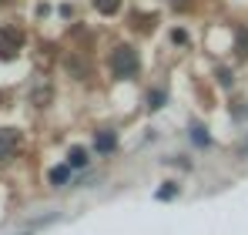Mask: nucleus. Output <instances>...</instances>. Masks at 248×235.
Segmentation results:
<instances>
[{"instance_id":"obj_1","label":"nucleus","mask_w":248,"mask_h":235,"mask_svg":"<svg viewBox=\"0 0 248 235\" xmlns=\"http://www.w3.org/2000/svg\"><path fill=\"white\" fill-rule=\"evenodd\" d=\"M111 71H114V78H134L138 74V50L118 47L111 54Z\"/></svg>"},{"instance_id":"obj_6","label":"nucleus","mask_w":248,"mask_h":235,"mask_svg":"<svg viewBox=\"0 0 248 235\" xmlns=\"http://www.w3.org/2000/svg\"><path fill=\"white\" fill-rule=\"evenodd\" d=\"M94 7H97L101 14H114V10L121 7V0H94Z\"/></svg>"},{"instance_id":"obj_8","label":"nucleus","mask_w":248,"mask_h":235,"mask_svg":"<svg viewBox=\"0 0 248 235\" xmlns=\"http://www.w3.org/2000/svg\"><path fill=\"white\" fill-rule=\"evenodd\" d=\"M191 138H195V145H202V148H208V145H211V138L205 134V128H195V131H191Z\"/></svg>"},{"instance_id":"obj_4","label":"nucleus","mask_w":248,"mask_h":235,"mask_svg":"<svg viewBox=\"0 0 248 235\" xmlns=\"http://www.w3.org/2000/svg\"><path fill=\"white\" fill-rule=\"evenodd\" d=\"M87 161H91L87 148H71V155H67V165L71 168H87Z\"/></svg>"},{"instance_id":"obj_3","label":"nucleus","mask_w":248,"mask_h":235,"mask_svg":"<svg viewBox=\"0 0 248 235\" xmlns=\"http://www.w3.org/2000/svg\"><path fill=\"white\" fill-rule=\"evenodd\" d=\"M17 148V131H0V158H10Z\"/></svg>"},{"instance_id":"obj_7","label":"nucleus","mask_w":248,"mask_h":235,"mask_svg":"<svg viewBox=\"0 0 248 235\" xmlns=\"http://www.w3.org/2000/svg\"><path fill=\"white\" fill-rule=\"evenodd\" d=\"M161 104H165V91H151V94H148V108H151V111H158Z\"/></svg>"},{"instance_id":"obj_9","label":"nucleus","mask_w":248,"mask_h":235,"mask_svg":"<svg viewBox=\"0 0 248 235\" xmlns=\"http://www.w3.org/2000/svg\"><path fill=\"white\" fill-rule=\"evenodd\" d=\"M174 195H178V188H174L171 182H168V188H158V192H155V198H174Z\"/></svg>"},{"instance_id":"obj_2","label":"nucleus","mask_w":248,"mask_h":235,"mask_svg":"<svg viewBox=\"0 0 248 235\" xmlns=\"http://www.w3.org/2000/svg\"><path fill=\"white\" fill-rule=\"evenodd\" d=\"M94 145H97V151H101V155H108V151H114L118 134H114V131H97V141H94Z\"/></svg>"},{"instance_id":"obj_5","label":"nucleus","mask_w":248,"mask_h":235,"mask_svg":"<svg viewBox=\"0 0 248 235\" xmlns=\"http://www.w3.org/2000/svg\"><path fill=\"white\" fill-rule=\"evenodd\" d=\"M71 175V165H61V168H50V185H64Z\"/></svg>"},{"instance_id":"obj_10","label":"nucleus","mask_w":248,"mask_h":235,"mask_svg":"<svg viewBox=\"0 0 248 235\" xmlns=\"http://www.w3.org/2000/svg\"><path fill=\"white\" fill-rule=\"evenodd\" d=\"M238 57H248V34H238Z\"/></svg>"},{"instance_id":"obj_11","label":"nucleus","mask_w":248,"mask_h":235,"mask_svg":"<svg viewBox=\"0 0 248 235\" xmlns=\"http://www.w3.org/2000/svg\"><path fill=\"white\" fill-rule=\"evenodd\" d=\"M174 7H178V10H185V7H188V0H174Z\"/></svg>"}]
</instances>
